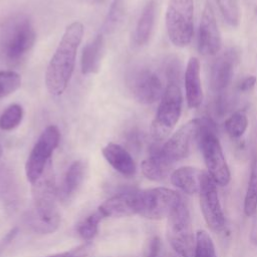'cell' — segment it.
I'll return each instance as SVG.
<instances>
[{
	"label": "cell",
	"instance_id": "8",
	"mask_svg": "<svg viewBox=\"0 0 257 257\" xmlns=\"http://www.w3.org/2000/svg\"><path fill=\"white\" fill-rule=\"evenodd\" d=\"M167 237L181 257H194L195 242L190 211L183 200L168 217Z\"/></svg>",
	"mask_w": 257,
	"mask_h": 257
},
{
	"label": "cell",
	"instance_id": "33",
	"mask_svg": "<svg viewBox=\"0 0 257 257\" xmlns=\"http://www.w3.org/2000/svg\"><path fill=\"white\" fill-rule=\"evenodd\" d=\"M18 233V228L15 227L13 229H11L0 241V257L3 254V252L6 250V248L10 245V243L14 240V238L16 237Z\"/></svg>",
	"mask_w": 257,
	"mask_h": 257
},
{
	"label": "cell",
	"instance_id": "12",
	"mask_svg": "<svg viewBox=\"0 0 257 257\" xmlns=\"http://www.w3.org/2000/svg\"><path fill=\"white\" fill-rule=\"evenodd\" d=\"M200 127V118H194L179 127L163 145L160 152L163 157L174 165L190 154L192 145L197 142Z\"/></svg>",
	"mask_w": 257,
	"mask_h": 257
},
{
	"label": "cell",
	"instance_id": "11",
	"mask_svg": "<svg viewBox=\"0 0 257 257\" xmlns=\"http://www.w3.org/2000/svg\"><path fill=\"white\" fill-rule=\"evenodd\" d=\"M200 207L204 220L214 232H221L225 227V217L222 210L217 184L207 172L203 173L199 190Z\"/></svg>",
	"mask_w": 257,
	"mask_h": 257
},
{
	"label": "cell",
	"instance_id": "36",
	"mask_svg": "<svg viewBox=\"0 0 257 257\" xmlns=\"http://www.w3.org/2000/svg\"><path fill=\"white\" fill-rule=\"evenodd\" d=\"M2 152H3V151H2V147L0 146V158H1V156H2Z\"/></svg>",
	"mask_w": 257,
	"mask_h": 257
},
{
	"label": "cell",
	"instance_id": "9",
	"mask_svg": "<svg viewBox=\"0 0 257 257\" xmlns=\"http://www.w3.org/2000/svg\"><path fill=\"white\" fill-rule=\"evenodd\" d=\"M60 141V133L56 125H48L36 141L26 164L25 174L29 183L34 184L51 163V156Z\"/></svg>",
	"mask_w": 257,
	"mask_h": 257
},
{
	"label": "cell",
	"instance_id": "20",
	"mask_svg": "<svg viewBox=\"0 0 257 257\" xmlns=\"http://www.w3.org/2000/svg\"><path fill=\"white\" fill-rule=\"evenodd\" d=\"M203 173L204 171L194 167H181L171 174V183L183 193L193 195L199 193Z\"/></svg>",
	"mask_w": 257,
	"mask_h": 257
},
{
	"label": "cell",
	"instance_id": "7",
	"mask_svg": "<svg viewBox=\"0 0 257 257\" xmlns=\"http://www.w3.org/2000/svg\"><path fill=\"white\" fill-rule=\"evenodd\" d=\"M181 201L179 193L165 187L140 191L137 192V214L151 220L168 218Z\"/></svg>",
	"mask_w": 257,
	"mask_h": 257
},
{
	"label": "cell",
	"instance_id": "24",
	"mask_svg": "<svg viewBox=\"0 0 257 257\" xmlns=\"http://www.w3.org/2000/svg\"><path fill=\"white\" fill-rule=\"evenodd\" d=\"M0 197L6 207L12 208L18 202V190L14 176L8 168L0 170Z\"/></svg>",
	"mask_w": 257,
	"mask_h": 257
},
{
	"label": "cell",
	"instance_id": "21",
	"mask_svg": "<svg viewBox=\"0 0 257 257\" xmlns=\"http://www.w3.org/2000/svg\"><path fill=\"white\" fill-rule=\"evenodd\" d=\"M156 9L157 4L155 0H149L145 4L134 32V42L136 45L143 46L150 40L156 19Z\"/></svg>",
	"mask_w": 257,
	"mask_h": 257
},
{
	"label": "cell",
	"instance_id": "3",
	"mask_svg": "<svg viewBox=\"0 0 257 257\" xmlns=\"http://www.w3.org/2000/svg\"><path fill=\"white\" fill-rule=\"evenodd\" d=\"M34 26L25 14H15L5 21L0 33V50L9 61H18L33 47Z\"/></svg>",
	"mask_w": 257,
	"mask_h": 257
},
{
	"label": "cell",
	"instance_id": "14",
	"mask_svg": "<svg viewBox=\"0 0 257 257\" xmlns=\"http://www.w3.org/2000/svg\"><path fill=\"white\" fill-rule=\"evenodd\" d=\"M236 60V52L227 50L214 61L210 72V84L213 91L221 92L229 85L234 74Z\"/></svg>",
	"mask_w": 257,
	"mask_h": 257
},
{
	"label": "cell",
	"instance_id": "10",
	"mask_svg": "<svg viewBox=\"0 0 257 257\" xmlns=\"http://www.w3.org/2000/svg\"><path fill=\"white\" fill-rule=\"evenodd\" d=\"M126 86L135 98L144 104L161 99L164 87L159 75L148 67H135L126 74Z\"/></svg>",
	"mask_w": 257,
	"mask_h": 257
},
{
	"label": "cell",
	"instance_id": "27",
	"mask_svg": "<svg viewBox=\"0 0 257 257\" xmlns=\"http://www.w3.org/2000/svg\"><path fill=\"white\" fill-rule=\"evenodd\" d=\"M194 257H217L214 242L205 230L196 233Z\"/></svg>",
	"mask_w": 257,
	"mask_h": 257
},
{
	"label": "cell",
	"instance_id": "28",
	"mask_svg": "<svg viewBox=\"0 0 257 257\" xmlns=\"http://www.w3.org/2000/svg\"><path fill=\"white\" fill-rule=\"evenodd\" d=\"M224 20L232 27L240 23V8L238 0H216Z\"/></svg>",
	"mask_w": 257,
	"mask_h": 257
},
{
	"label": "cell",
	"instance_id": "19",
	"mask_svg": "<svg viewBox=\"0 0 257 257\" xmlns=\"http://www.w3.org/2000/svg\"><path fill=\"white\" fill-rule=\"evenodd\" d=\"M104 49V37L102 33L96 34L88 40L81 53L80 68L82 74H93L99 70Z\"/></svg>",
	"mask_w": 257,
	"mask_h": 257
},
{
	"label": "cell",
	"instance_id": "18",
	"mask_svg": "<svg viewBox=\"0 0 257 257\" xmlns=\"http://www.w3.org/2000/svg\"><path fill=\"white\" fill-rule=\"evenodd\" d=\"M102 155L107 163L121 175L132 177L136 174L137 166L133 157L120 145L108 143L102 149Z\"/></svg>",
	"mask_w": 257,
	"mask_h": 257
},
{
	"label": "cell",
	"instance_id": "15",
	"mask_svg": "<svg viewBox=\"0 0 257 257\" xmlns=\"http://www.w3.org/2000/svg\"><path fill=\"white\" fill-rule=\"evenodd\" d=\"M201 65L197 57L189 58L185 70V94L189 108H197L202 104L204 94L201 83Z\"/></svg>",
	"mask_w": 257,
	"mask_h": 257
},
{
	"label": "cell",
	"instance_id": "22",
	"mask_svg": "<svg viewBox=\"0 0 257 257\" xmlns=\"http://www.w3.org/2000/svg\"><path fill=\"white\" fill-rule=\"evenodd\" d=\"M84 172L85 166L81 161H74L69 166L58 192V197L62 202H68L74 196L83 181Z\"/></svg>",
	"mask_w": 257,
	"mask_h": 257
},
{
	"label": "cell",
	"instance_id": "25",
	"mask_svg": "<svg viewBox=\"0 0 257 257\" xmlns=\"http://www.w3.org/2000/svg\"><path fill=\"white\" fill-rule=\"evenodd\" d=\"M224 126L230 138L239 139L248 127L247 115L243 111H236L226 119Z\"/></svg>",
	"mask_w": 257,
	"mask_h": 257
},
{
	"label": "cell",
	"instance_id": "2",
	"mask_svg": "<svg viewBox=\"0 0 257 257\" xmlns=\"http://www.w3.org/2000/svg\"><path fill=\"white\" fill-rule=\"evenodd\" d=\"M33 207L28 217L29 226L39 234H50L60 224V214L56 200L58 192L55 187L51 163L41 177L32 184Z\"/></svg>",
	"mask_w": 257,
	"mask_h": 257
},
{
	"label": "cell",
	"instance_id": "23",
	"mask_svg": "<svg viewBox=\"0 0 257 257\" xmlns=\"http://www.w3.org/2000/svg\"><path fill=\"white\" fill-rule=\"evenodd\" d=\"M257 143V139H256ZM257 211V147L251 163L248 186L244 198V213L247 217L253 216Z\"/></svg>",
	"mask_w": 257,
	"mask_h": 257
},
{
	"label": "cell",
	"instance_id": "35",
	"mask_svg": "<svg viewBox=\"0 0 257 257\" xmlns=\"http://www.w3.org/2000/svg\"><path fill=\"white\" fill-rule=\"evenodd\" d=\"M49 257H79L76 255H73L71 253H64V254H59V255H53V256H49Z\"/></svg>",
	"mask_w": 257,
	"mask_h": 257
},
{
	"label": "cell",
	"instance_id": "29",
	"mask_svg": "<svg viewBox=\"0 0 257 257\" xmlns=\"http://www.w3.org/2000/svg\"><path fill=\"white\" fill-rule=\"evenodd\" d=\"M126 6V0H113L110 8L108 10V13L106 15V18L103 23V30L108 32L118 25V23L121 21Z\"/></svg>",
	"mask_w": 257,
	"mask_h": 257
},
{
	"label": "cell",
	"instance_id": "6",
	"mask_svg": "<svg viewBox=\"0 0 257 257\" xmlns=\"http://www.w3.org/2000/svg\"><path fill=\"white\" fill-rule=\"evenodd\" d=\"M166 28L173 45L187 46L194 33V0H170L166 11Z\"/></svg>",
	"mask_w": 257,
	"mask_h": 257
},
{
	"label": "cell",
	"instance_id": "34",
	"mask_svg": "<svg viewBox=\"0 0 257 257\" xmlns=\"http://www.w3.org/2000/svg\"><path fill=\"white\" fill-rule=\"evenodd\" d=\"M257 78L254 75H248L246 76L240 83L239 88L241 91H250L256 84Z\"/></svg>",
	"mask_w": 257,
	"mask_h": 257
},
{
	"label": "cell",
	"instance_id": "1",
	"mask_svg": "<svg viewBox=\"0 0 257 257\" xmlns=\"http://www.w3.org/2000/svg\"><path fill=\"white\" fill-rule=\"evenodd\" d=\"M83 32V25L78 21L68 25L47 65L45 84L52 95L62 94L71 79Z\"/></svg>",
	"mask_w": 257,
	"mask_h": 257
},
{
	"label": "cell",
	"instance_id": "32",
	"mask_svg": "<svg viewBox=\"0 0 257 257\" xmlns=\"http://www.w3.org/2000/svg\"><path fill=\"white\" fill-rule=\"evenodd\" d=\"M160 250H161V241L159 237L155 236L148 243L145 257H159Z\"/></svg>",
	"mask_w": 257,
	"mask_h": 257
},
{
	"label": "cell",
	"instance_id": "4",
	"mask_svg": "<svg viewBox=\"0 0 257 257\" xmlns=\"http://www.w3.org/2000/svg\"><path fill=\"white\" fill-rule=\"evenodd\" d=\"M197 143L200 147L207 173L219 186H227L231 174L226 162L214 123L208 118H200Z\"/></svg>",
	"mask_w": 257,
	"mask_h": 257
},
{
	"label": "cell",
	"instance_id": "13",
	"mask_svg": "<svg viewBox=\"0 0 257 257\" xmlns=\"http://www.w3.org/2000/svg\"><path fill=\"white\" fill-rule=\"evenodd\" d=\"M222 46L221 33L217 24L214 9L210 3H206L200 24L198 35V49L205 56L216 55Z\"/></svg>",
	"mask_w": 257,
	"mask_h": 257
},
{
	"label": "cell",
	"instance_id": "30",
	"mask_svg": "<svg viewBox=\"0 0 257 257\" xmlns=\"http://www.w3.org/2000/svg\"><path fill=\"white\" fill-rule=\"evenodd\" d=\"M21 85V76L15 71H0V98L16 91Z\"/></svg>",
	"mask_w": 257,
	"mask_h": 257
},
{
	"label": "cell",
	"instance_id": "17",
	"mask_svg": "<svg viewBox=\"0 0 257 257\" xmlns=\"http://www.w3.org/2000/svg\"><path fill=\"white\" fill-rule=\"evenodd\" d=\"M160 143H156L151 147L150 156L141 164V169L146 178L152 181L165 180L173 167L160 152Z\"/></svg>",
	"mask_w": 257,
	"mask_h": 257
},
{
	"label": "cell",
	"instance_id": "16",
	"mask_svg": "<svg viewBox=\"0 0 257 257\" xmlns=\"http://www.w3.org/2000/svg\"><path fill=\"white\" fill-rule=\"evenodd\" d=\"M137 192H123L105 200L99 207L98 212L102 217L120 218L137 214Z\"/></svg>",
	"mask_w": 257,
	"mask_h": 257
},
{
	"label": "cell",
	"instance_id": "26",
	"mask_svg": "<svg viewBox=\"0 0 257 257\" xmlns=\"http://www.w3.org/2000/svg\"><path fill=\"white\" fill-rule=\"evenodd\" d=\"M23 108L20 104L9 105L0 115V128L2 131H12L17 127L23 118Z\"/></svg>",
	"mask_w": 257,
	"mask_h": 257
},
{
	"label": "cell",
	"instance_id": "31",
	"mask_svg": "<svg viewBox=\"0 0 257 257\" xmlns=\"http://www.w3.org/2000/svg\"><path fill=\"white\" fill-rule=\"evenodd\" d=\"M102 216L99 212L94 213L86 217L78 226H77V232L79 236L83 240H91L97 233L98 230V224L101 220Z\"/></svg>",
	"mask_w": 257,
	"mask_h": 257
},
{
	"label": "cell",
	"instance_id": "5",
	"mask_svg": "<svg viewBox=\"0 0 257 257\" xmlns=\"http://www.w3.org/2000/svg\"><path fill=\"white\" fill-rule=\"evenodd\" d=\"M182 103L183 95L178 82L169 81L152 123V136L156 143L165 140L175 127L181 116Z\"/></svg>",
	"mask_w": 257,
	"mask_h": 257
}]
</instances>
